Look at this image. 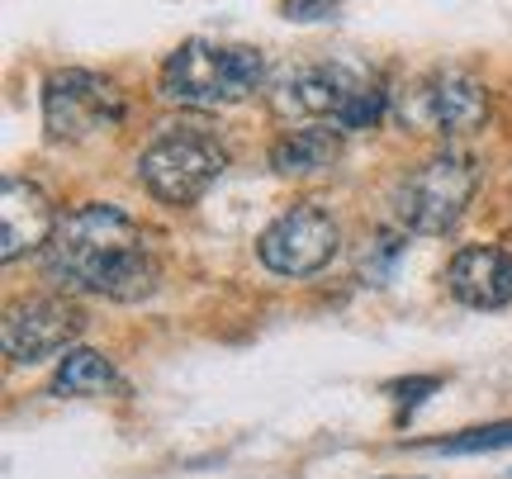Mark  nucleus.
Here are the masks:
<instances>
[{"label":"nucleus","mask_w":512,"mask_h":479,"mask_svg":"<svg viewBox=\"0 0 512 479\" xmlns=\"http://www.w3.org/2000/svg\"><path fill=\"white\" fill-rule=\"evenodd\" d=\"M422 389H437V380H413V385H399V404H422Z\"/></svg>","instance_id":"nucleus-17"},{"label":"nucleus","mask_w":512,"mask_h":479,"mask_svg":"<svg viewBox=\"0 0 512 479\" xmlns=\"http://www.w3.org/2000/svg\"><path fill=\"white\" fill-rule=\"evenodd\" d=\"M399 252H403V242L394 238V233H380V238H375V247H366V257H361V276H366V285H370V280L380 285V280L389 276V261L399 257Z\"/></svg>","instance_id":"nucleus-15"},{"label":"nucleus","mask_w":512,"mask_h":479,"mask_svg":"<svg viewBox=\"0 0 512 479\" xmlns=\"http://www.w3.org/2000/svg\"><path fill=\"white\" fill-rule=\"evenodd\" d=\"M337 157H342V133L328 124H304L271 148V166L280 176H318L337 166Z\"/></svg>","instance_id":"nucleus-12"},{"label":"nucleus","mask_w":512,"mask_h":479,"mask_svg":"<svg viewBox=\"0 0 512 479\" xmlns=\"http://www.w3.org/2000/svg\"><path fill=\"white\" fill-rule=\"evenodd\" d=\"M110 389H119L114 366L100 356V351H86V347L67 351L62 366H57V375H53L57 399H86V394H110Z\"/></svg>","instance_id":"nucleus-13"},{"label":"nucleus","mask_w":512,"mask_h":479,"mask_svg":"<svg viewBox=\"0 0 512 479\" xmlns=\"http://www.w3.org/2000/svg\"><path fill=\"white\" fill-rule=\"evenodd\" d=\"M223 171H228V148L195 124L166 129L138 157V181L162 204H195L200 195H209V185L219 181Z\"/></svg>","instance_id":"nucleus-4"},{"label":"nucleus","mask_w":512,"mask_h":479,"mask_svg":"<svg viewBox=\"0 0 512 479\" xmlns=\"http://www.w3.org/2000/svg\"><path fill=\"white\" fill-rule=\"evenodd\" d=\"M43 266L62 290L100 295L114 304L152 299L162 280L147 233L110 204H81L76 214L57 219V233L43 247Z\"/></svg>","instance_id":"nucleus-1"},{"label":"nucleus","mask_w":512,"mask_h":479,"mask_svg":"<svg viewBox=\"0 0 512 479\" xmlns=\"http://www.w3.org/2000/svg\"><path fill=\"white\" fill-rule=\"evenodd\" d=\"M498 446H512V423L503 427H475V432H465V437H451V442H432L427 451H498Z\"/></svg>","instance_id":"nucleus-14"},{"label":"nucleus","mask_w":512,"mask_h":479,"mask_svg":"<svg viewBox=\"0 0 512 479\" xmlns=\"http://www.w3.org/2000/svg\"><path fill=\"white\" fill-rule=\"evenodd\" d=\"M53 233H57V214L34 181L10 176V181L0 185V257L19 261L24 252L48 247Z\"/></svg>","instance_id":"nucleus-10"},{"label":"nucleus","mask_w":512,"mask_h":479,"mask_svg":"<svg viewBox=\"0 0 512 479\" xmlns=\"http://www.w3.org/2000/svg\"><path fill=\"white\" fill-rule=\"evenodd\" d=\"M446 290L465 309H503L512 304V252L503 247H465L446 266Z\"/></svg>","instance_id":"nucleus-11"},{"label":"nucleus","mask_w":512,"mask_h":479,"mask_svg":"<svg viewBox=\"0 0 512 479\" xmlns=\"http://www.w3.org/2000/svg\"><path fill=\"white\" fill-rule=\"evenodd\" d=\"M266 86V57L242 43L190 38L162 62V95L185 110H228Z\"/></svg>","instance_id":"nucleus-3"},{"label":"nucleus","mask_w":512,"mask_h":479,"mask_svg":"<svg viewBox=\"0 0 512 479\" xmlns=\"http://www.w3.org/2000/svg\"><path fill=\"white\" fill-rule=\"evenodd\" d=\"M76 332H81V309L62 295H38L24 299V304H10L5 309V323H0V347L10 361L19 366H34V361H48L57 351H72Z\"/></svg>","instance_id":"nucleus-9"},{"label":"nucleus","mask_w":512,"mask_h":479,"mask_svg":"<svg viewBox=\"0 0 512 479\" xmlns=\"http://www.w3.org/2000/svg\"><path fill=\"white\" fill-rule=\"evenodd\" d=\"M403 124L441 138H460V133H475L489 119V95L475 76L465 72H427L422 81H413V91L403 95Z\"/></svg>","instance_id":"nucleus-8"},{"label":"nucleus","mask_w":512,"mask_h":479,"mask_svg":"<svg viewBox=\"0 0 512 479\" xmlns=\"http://www.w3.org/2000/svg\"><path fill=\"white\" fill-rule=\"evenodd\" d=\"M337 219H332L328 209H318V204H294L285 209L280 219L261 233L256 242V257L266 271L275 276H313V271H323L337 252Z\"/></svg>","instance_id":"nucleus-7"},{"label":"nucleus","mask_w":512,"mask_h":479,"mask_svg":"<svg viewBox=\"0 0 512 479\" xmlns=\"http://www.w3.org/2000/svg\"><path fill=\"white\" fill-rule=\"evenodd\" d=\"M124 91L95 72L62 67L43 81V129L53 143H86L95 133L119 129Z\"/></svg>","instance_id":"nucleus-6"},{"label":"nucleus","mask_w":512,"mask_h":479,"mask_svg":"<svg viewBox=\"0 0 512 479\" xmlns=\"http://www.w3.org/2000/svg\"><path fill=\"white\" fill-rule=\"evenodd\" d=\"M332 5H337V0H285V15L290 19H323V15H332Z\"/></svg>","instance_id":"nucleus-16"},{"label":"nucleus","mask_w":512,"mask_h":479,"mask_svg":"<svg viewBox=\"0 0 512 479\" xmlns=\"http://www.w3.org/2000/svg\"><path fill=\"white\" fill-rule=\"evenodd\" d=\"M271 110L299 124H328L337 133L375 129L389 110V91L351 62L285 67L271 81Z\"/></svg>","instance_id":"nucleus-2"},{"label":"nucleus","mask_w":512,"mask_h":479,"mask_svg":"<svg viewBox=\"0 0 512 479\" xmlns=\"http://www.w3.org/2000/svg\"><path fill=\"white\" fill-rule=\"evenodd\" d=\"M475 185H479V171L465 152L446 148L437 157H427L418 171H408L394 190V214L408 233H422V238H441L451 233L465 209L475 200Z\"/></svg>","instance_id":"nucleus-5"}]
</instances>
